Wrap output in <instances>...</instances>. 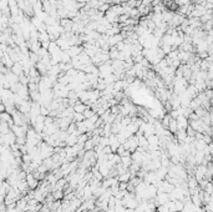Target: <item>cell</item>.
Returning a JSON list of instances; mask_svg holds the SVG:
<instances>
[{
  "mask_svg": "<svg viewBox=\"0 0 213 212\" xmlns=\"http://www.w3.org/2000/svg\"><path fill=\"white\" fill-rule=\"evenodd\" d=\"M176 122H177V129L178 130H186L188 127V125H189L188 119L184 118V116H178L176 119Z\"/></svg>",
  "mask_w": 213,
  "mask_h": 212,
  "instance_id": "6da1fadb",
  "label": "cell"
},
{
  "mask_svg": "<svg viewBox=\"0 0 213 212\" xmlns=\"http://www.w3.org/2000/svg\"><path fill=\"white\" fill-rule=\"evenodd\" d=\"M167 172H168V167H162L161 166L160 168H157L156 171H154V175H156V177H157L158 181H162L167 176Z\"/></svg>",
  "mask_w": 213,
  "mask_h": 212,
  "instance_id": "7a4b0ae2",
  "label": "cell"
},
{
  "mask_svg": "<svg viewBox=\"0 0 213 212\" xmlns=\"http://www.w3.org/2000/svg\"><path fill=\"white\" fill-rule=\"evenodd\" d=\"M147 139V142H148V146H160V137L157 135H150V136L146 137Z\"/></svg>",
  "mask_w": 213,
  "mask_h": 212,
  "instance_id": "3957f363",
  "label": "cell"
},
{
  "mask_svg": "<svg viewBox=\"0 0 213 212\" xmlns=\"http://www.w3.org/2000/svg\"><path fill=\"white\" fill-rule=\"evenodd\" d=\"M66 52H67V55L70 57H75V56L79 55L80 52H82V48H80V46H71L69 50H66Z\"/></svg>",
  "mask_w": 213,
  "mask_h": 212,
  "instance_id": "277c9868",
  "label": "cell"
},
{
  "mask_svg": "<svg viewBox=\"0 0 213 212\" xmlns=\"http://www.w3.org/2000/svg\"><path fill=\"white\" fill-rule=\"evenodd\" d=\"M89 106H86L85 104H82V102H76L74 106H72V110H74V112H79V114H82L84 111H85V109H87Z\"/></svg>",
  "mask_w": 213,
  "mask_h": 212,
  "instance_id": "5b68a950",
  "label": "cell"
},
{
  "mask_svg": "<svg viewBox=\"0 0 213 212\" xmlns=\"http://www.w3.org/2000/svg\"><path fill=\"white\" fill-rule=\"evenodd\" d=\"M168 130H169V132L173 135V133H176L177 132V122H176V119H169V124H168V127H167Z\"/></svg>",
  "mask_w": 213,
  "mask_h": 212,
  "instance_id": "8992f818",
  "label": "cell"
},
{
  "mask_svg": "<svg viewBox=\"0 0 213 212\" xmlns=\"http://www.w3.org/2000/svg\"><path fill=\"white\" fill-rule=\"evenodd\" d=\"M130 180H131V173L128 171H126V172H124V173H121V175L117 176L119 182H128Z\"/></svg>",
  "mask_w": 213,
  "mask_h": 212,
  "instance_id": "52a82bcc",
  "label": "cell"
},
{
  "mask_svg": "<svg viewBox=\"0 0 213 212\" xmlns=\"http://www.w3.org/2000/svg\"><path fill=\"white\" fill-rule=\"evenodd\" d=\"M71 116H72L74 122H81V121H84V120H85L84 115H82V114H79V112H72Z\"/></svg>",
  "mask_w": 213,
  "mask_h": 212,
  "instance_id": "ba28073f",
  "label": "cell"
},
{
  "mask_svg": "<svg viewBox=\"0 0 213 212\" xmlns=\"http://www.w3.org/2000/svg\"><path fill=\"white\" fill-rule=\"evenodd\" d=\"M121 164H122L125 167L128 168V166L132 164V159H131V156H121Z\"/></svg>",
  "mask_w": 213,
  "mask_h": 212,
  "instance_id": "9c48e42d",
  "label": "cell"
},
{
  "mask_svg": "<svg viewBox=\"0 0 213 212\" xmlns=\"http://www.w3.org/2000/svg\"><path fill=\"white\" fill-rule=\"evenodd\" d=\"M64 196V191L63 190H55L54 191V201H56V200H61V197Z\"/></svg>",
  "mask_w": 213,
  "mask_h": 212,
  "instance_id": "30bf717a",
  "label": "cell"
},
{
  "mask_svg": "<svg viewBox=\"0 0 213 212\" xmlns=\"http://www.w3.org/2000/svg\"><path fill=\"white\" fill-rule=\"evenodd\" d=\"M84 150H85V151H89V150H93V144H92V140H91V137H90V139H87V140L85 141V144H84Z\"/></svg>",
  "mask_w": 213,
  "mask_h": 212,
  "instance_id": "8fae6325",
  "label": "cell"
},
{
  "mask_svg": "<svg viewBox=\"0 0 213 212\" xmlns=\"http://www.w3.org/2000/svg\"><path fill=\"white\" fill-rule=\"evenodd\" d=\"M99 145H100V146H102V147L108 146V136H100Z\"/></svg>",
  "mask_w": 213,
  "mask_h": 212,
  "instance_id": "7c38bea8",
  "label": "cell"
},
{
  "mask_svg": "<svg viewBox=\"0 0 213 212\" xmlns=\"http://www.w3.org/2000/svg\"><path fill=\"white\" fill-rule=\"evenodd\" d=\"M93 114H95V112H93V111H92V110H91L90 107H87V109H85V111L82 112V115H84V118H85V119H90V118L92 116V115H93Z\"/></svg>",
  "mask_w": 213,
  "mask_h": 212,
  "instance_id": "4fadbf2b",
  "label": "cell"
},
{
  "mask_svg": "<svg viewBox=\"0 0 213 212\" xmlns=\"http://www.w3.org/2000/svg\"><path fill=\"white\" fill-rule=\"evenodd\" d=\"M203 191L206 192V194H208V195H212V183H211V182H208V183L204 186Z\"/></svg>",
  "mask_w": 213,
  "mask_h": 212,
  "instance_id": "5bb4252c",
  "label": "cell"
},
{
  "mask_svg": "<svg viewBox=\"0 0 213 212\" xmlns=\"http://www.w3.org/2000/svg\"><path fill=\"white\" fill-rule=\"evenodd\" d=\"M41 112H43V114H44V115H46V114H48V112H49V111H48V110H46V109H41Z\"/></svg>",
  "mask_w": 213,
  "mask_h": 212,
  "instance_id": "9a60e30c",
  "label": "cell"
},
{
  "mask_svg": "<svg viewBox=\"0 0 213 212\" xmlns=\"http://www.w3.org/2000/svg\"><path fill=\"white\" fill-rule=\"evenodd\" d=\"M43 212H50V210L49 208H43Z\"/></svg>",
  "mask_w": 213,
  "mask_h": 212,
  "instance_id": "2e32d148",
  "label": "cell"
}]
</instances>
